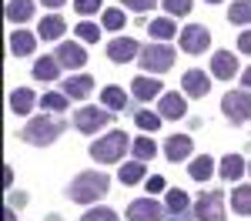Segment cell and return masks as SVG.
Instances as JSON below:
<instances>
[{
  "mask_svg": "<svg viewBox=\"0 0 251 221\" xmlns=\"http://www.w3.org/2000/svg\"><path fill=\"white\" fill-rule=\"evenodd\" d=\"M191 151H194V141L188 138V134H174V138H168V144H164V154H168V161H184V158H191Z\"/></svg>",
  "mask_w": 251,
  "mask_h": 221,
  "instance_id": "obj_13",
  "label": "cell"
},
{
  "mask_svg": "<svg viewBox=\"0 0 251 221\" xmlns=\"http://www.w3.org/2000/svg\"><path fill=\"white\" fill-rule=\"evenodd\" d=\"M208 44H211V34H208V27H201V24H188V27L181 30V50H184V54H204Z\"/></svg>",
  "mask_w": 251,
  "mask_h": 221,
  "instance_id": "obj_8",
  "label": "cell"
},
{
  "mask_svg": "<svg viewBox=\"0 0 251 221\" xmlns=\"http://www.w3.org/2000/svg\"><path fill=\"white\" fill-rule=\"evenodd\" d=\"M221 178L225 181H238L241 174H245V161L238 158V154H228V158H221Z\"/></svg>",
  "mask_w": 251,
  "mask_h": 221,
  "instance_id": "obj_24",
  "label": "cell"
},
{
  "mask_svg": "<svg viewBox=\"0 0 251 221\" xmlns=\"http://www.w3.org/2000/svg\"><path fill=\"white\" fill-rule=\"evenodd\" d=\"M208 3H221V0H208Z\"/></svg>",
  "mask_w": 251,
  "mask_h": 221,
  "instance_id": "obj_47",
  "label": "cell"
},
{
  "mask_svg": "<svg viewBox=\"0 0 251 221\" xmlns=\"http://www.w3.org/2000/svg\"><path fill=\"white\" fill-rule=\"evenodd\" d=\"M127 3V10H134V14H144V10H151L157 0H124Z\"/></svg>",
  "mask_w": 251,
  "mask_h": 221,
  "instance_id": "obj_39",
  "label": "cell"
},
{
  "mask_svg": "<svg viewBox=\"0 0 251 221\" xmlns=\"http://www.w3.org/2000/svg\"><path fill=\"white\" fill-rule=\"evenodd\" d=\"M211 171H214V161L208 158V154H198V158L188 164V174H191L194 181H208V178H211Z\"/></svg>",
  "mask_w": 251,
  "mask_h": 221,
  "instance_id": "obj_23",
  "label": "cell"
},
{
  "mask_svg": "<svg viewBox=\"0 0 251 221\" xmlns=\"http://www.w3.org/2000/svg\"><path fill=\"white\" fill-rule=\"evenodd\" d=\"M221 111L231 124H248L251 121V91H228L221 100Z\"/></svg>",
  "mask_w": 251,
  "mask_h": 221,
  "instance_id": "obj_5",
  "label": "cell"
},
{
  "mask_svg": "<svg viewBox=\"0 0 251 221\" xmlns=\"http://www.w3.org/2000/svg\"><path fill=\"white\" fill-rule=\"evenodd\" d=\"M141 67L148 71V74H164V71H171L174 67V50L168 44H151V47H144L141 50Z\"/></svg>",
  "mask_w": 251,
  "mask_h": 221,
  "instance_id": "obj_4",
  "label": "cell"
},
{
  "mask_svg": "<svg viewBox=\"0 0 251 221\" xmlns=\"http://www.w3.org/2000/svg\"><path fill=\"white\" fill-rule=\"evenodd\" d=\"M194 218H201V221H228L225 218V195H221V191H204V198L194 204Z\"/></svg>",
  "mask_w": 251,
  "mask_h": 221,
  "instance_id": "obj_7",
  "label": "cell"
},
{
  "mask_svg": "<svg viewBox=\"0 0 251 221\" xmlns=\"http://www.w3.org/2000/svg\"><path fill=\"white\" fill-rule=\"evenodd\" d=\"M107 124H111V111H100V107H80V111H74V127L84 131V134H97Z\"/></svg>",
  "mask_w": 251,
  "mask_h": 221,
  "instance_id": "obj_6",
  "label": "cell"
},
{
  "mask_svg": "<svg viewBox=\"0 0 251 221\" xmlns=\"http://www.w3.org/2000/svg\"><path fill=\"white\" fill-rule=\"evenodd\" d=\"M124 151H127V134L124 131H111V134H104L100 141L91 144V158L97 164H117Z\"/></svg>",
  "mask_w": 251,
  "mask_h": 221,
  "instance_id": "obj_3",
  "label": "cell"
},
{
  "mask_svg": "<svg viewBox=\"0 0 251 221\" xmlns=\"http://www.w3.org/2000/svg\"><path fill=\"white\" fill-rule=\"evenodd\" d=\"M91 91H94V80L87 77V74H77V77L71 74V77L64 80V94H67L71 100H84Z\"/></svg>",
  "mask_w": 251,
  "mask_h": 221,
  "instance_id": "obj_16",
  "label": "cell"
},
{
  "mask_svg": "<svg viewBox=\"0 0 251 221\" xmlns=\"http://www.w3.org/2000/svg\"><path fill=\"white\" fill-rule=\"evenodd\" d=\"M211 74L221 77V80H231L238 74V57H234L231 50H218L211 57Z\"/></svg>",
  "mask_w": 251,
  "mask_h": 221,
  "instance_id": "obj_12",
  "label": "cell"
},
{
  "mask_svg": "<svg viewBox=\"0 0 251 221\" xmlns=\"http://www.w3.org/2000/svg\"><path fill=\"white\" fill-rule=\"evenodd\" d=\"M74 10H77V14H84V17H91V14H97V10H100V0H74Z\"/></svg>",
  "mask_w": 251,
  "mask_h": 221,
  "instance_id": "obj_38",
  "label": "cell"
},
{
  "mask_svg": "<svg viewBox=\"0 0 251 221\" xmlns=\"http://www.w3.org/2000/svg\"><path fill=\"white\" fill-rule=\"evenodd\" d=\"M34 104H37V98H34V91H27V87H20V91L10 94V111L20 114V118H24V114H30V111H34Z\"/></svg>",
  "mask_w": 251,
  "mask_h": 221,
  "instance_id": "obj_19",
  "label": "cell"
},
{
  "mask_svg": "<svg viewBox=\"0 0 251 221\" xmlns=\"http://www.w3.org/2000/svg\"><path fill=\"white\" fill-rule=\"evenodd\" d=\"M60 74V60L57 57H40L37 64H34V77L37 80H57Z\"/></svg>",
  "mask_w": 251,
  "mask_h": 221,
  "instance_id": "obj_22",
  "label": "cell"
},
{
  "mask_svg": "<svg viewBox=\"0 0 251 221\" xmlns=\"http://www.w3.org/2000/svg\"><path fill=\"white\" fill-rule=\"evenodd\" d=\"M100 104L111 107V111H124V107H127V94H124L121 87H104V91H100Z\"/></svg>",
  "mask_w": 251,
  "mask_h": 221,
  "instance_id": "obj_26",
  "label": "cell"
},
{
  "mask_svg": "<svg viewBox=\"0 0 251 221\" xmlns=\"http://www.w3.org/2000/svg\"><path fill=\"white\" fill-rule=\"evenodd\" d=\"M131 151H134V161H151L157 154V147H154L151 138H137L134 144H131Z\"/></svg>",
  "mask_w": 251,
  "mask_h": 221,
  "instance_id": "obj_30",
  "label": "cell"
},
{
  "mask_svg": "<svg viewBox=\"0 0 251 221\" xmlns=\"http://www.w3.org/2000/svg\"><path fill=\"white\" fill-rule=\"evenodd\" d=\"M40 37L44 40H60V34L67 30V24H64V17H57V14H50V17H44L40 20Z\"/></svg>",
  "mask_w": 251,
  "mask_h": 221,
  "instance_id": "obj_21",
  "label": "cell"
},
{
  "mask_svg": "<svg viewBox=\"0 0 251 221\" xmlns=\"http://www.w3.org/2000/svg\"><path fill=\"white\" fill-rule=\"evenodd\" d=\"M34 44H37V40H34V34H30V30H14V34H10V50H14L17 57L34 54Z\"/></svg>",
  "mask_w": 251,
  "mask_h": 221,
  "instance_id": "obj_20",
  "label": "cell"
},
{
  "mask_svg": "<svg viewBox=\"0 0 251 221\" xmlns=\"http://www.w3.org/2000/svg\"><path fill=\"white\" fill-rule=\"evenodd\" d=\"M74 30H77V37L84 40V44H94V40H100V27H97V24H91V20L77 24Z\"/></svg>",
  "mask_w": 251,
  "mask_h": 221,
  "instance_id": "obj_35",
  "label": "cell"
},
{
  "mask_svg": "<svg viewBox=\"0 0 251 221\" xmlns=\"http://www.w3.org/2000/svg\"><path fill=\"white\" fill-rule=\"evenodd\" d=\"M157 111H161V118L177 121V118H184L188 104H184V98H181V94H161V100H157Z\"/></svg>",
  "mask_w": 251,
  "mask_h": 221,
  "instance_id": "obj_15",
  "label": "cell"
},
{
  "mask_svg": "<svg viewBox=\"0 0 251 221\" xmlns=\"http://www.w3.org/2000/svg\"><path fill=\"white\" fill-rule=\"evenodd\" d=\"M80 221H121V218H117L111 208H91V211H87Z\"/></svg>",
  "mask_w": 251,
  "mask_h": 221,
  "instance_id": "obj_37",
  "label": "cell"
},
{
  "mask_svg": "<svg viewBox=\"0 0 251 221\" xmlns=\"http://www.w3.org/2000/svg\"><path fill=\"white\" fill-rule=\"evenodd\" d=\"M54 57L60 60V67H67V71H77V67H84L87 64V50L80 47V44H74V40H64L57 47V54Z\"/></svg>",
  "mask_w": 251,
  "mask_h": 221,
  "instance_id": "obj_11",
  "label": "cell"
},
{
  "mask_svg": "<svg viewBox=\"0 0 251 221\" xmlns=\"http://www.w3.org/2000/svg\"><path fill=\"white\" fill-rule=\"evenodd\" d=\"M231 204L238 215H251V184H238L231 195Z\"/></svg>",
  "mask_w": 251,
  "mask_h": 221,
  "instance_id": "obj_27",
  "label": "cell"
},
{
  "mask_svg": "<svg viewBox=\"0 0 251 221\" xmlns=\"http://www.w3.org/2000/svg\"><path fill=\"white\" fill-rule=\"evenodd\" d=\"M67 94H64V91H47V94H44V98H40V107H44V111H67Z\"/></svg>",
  "mask_w": 251,
  "mask_h": 221,
  "instance_id": "obj_29",
  "label": "cell"
},
{
  "mask_svg": "<svg viewBox=\"0 0 251 221\" xmlns=\"http://www.w3.org/2000/svg\"><path fill=\"white\" fill-rule=\"evenodd\" d=\"M248 171H251V164H248Z\"/></svg>",
  "mask_w": 251,
  "mask_h": 221,
  "instance_id": "obj_48",
  "label": "cell"
},
{
  "mask_svg": "<svg viewBox=\"0 0 251 221\" xmlns=\"http://www.w3.org/2000/svg\"><path fill=\"white\" fill-rule=\"evenodd\" d=\"M238 50H241V54H251V30H245V34L238 37Z\"/></svg>",
  "mask_w": 251,
  "mask_h": 221,
  "instance_id": "obj_40",
  "label": "cell"
},
{
  "mask_svg": "<svg viewBox=\"0 0 251 221\" xmlns=\"http://www.w3.org/2000/svg\"><path fill=\"white\" fill-rule=\"evenodd\" d=\"M134 121H137V127H141V131H151V134L161 127V114H154V111H137Z\"/></svg>",
  "mask_w": 251,
  "mask_h": 221,
  "instance_id": "obj_33",
  "label": "cell"
},
{
  "mask_svg": "<svg viewBox=\"0 0 251 221\" xmlns=\"http://www.w3.org/2000/svg\"><path fill=\"white\" fill-rule=\"evenodd\" d=\"M208 87H211V84H208V74H204V71H188V74L181 77V91H184L188 98H204Z\"/></svg>",
  "mask_w": 251,
  "mask_h": 221,
  "instance_id": "obj_14",
  "label": "cell"
},
{
  "mask_svg": "<svg viewBox=\"0 0 251 221\" xmlns=\"http://www.w3.org/2000/svg\"><path fill=\"white\" fill-rule=\"evenodd\" d=\"M148 34H151L157 44H164V40H171L174 34H177V27H174V20H171V17H161V20H154V24L148 27Z\"/></svg>",
  "mask_w": 251,
  "mask_h": 221,
  "instance_id": "obj_25",
  "label": "cell"
},
{
  "mask_svg": "<svg viewBox=\"0 0 251 221\" xmlns=\"http://www.w3.org/2000/svg\"><path fill=\"white\" fill-rule=\"evenodd\" d=\"M164 10L171 17H188L191 14V0H164Z\"/></svg>",
  "mask_w": 251,
  "mask_h": 221,
  "instance_id": "obj_36",
  "label": "cell"
},
{
  "mask_svg": "<svg viewBox=\"0 0 251 221\" xmlns=\"http://www.w3.org/2000/svg\"><path fill=\"white\" fill-rule=\"evenodd\" d=\"M17 204L24 208V204H27V198H24V195H10V208H17Z\"/></svg>",
  "mask_w": 251,
  "mask_h": 221,
  "instance_id": "obj_42",
  "label": "cell"
},
{
  "mask_svg": "<svg viewBox=\"0 0 251 221\" xmlns=\"http://www.w3.org/2000/svg\"><path fill=\"white\" fill-rule=\"evenodd\" d=\"M3 221H17V215H14V208H7V211H3Z\"/></svg>",
  "mask_w": 251,
  "mask_h": 221,
  "instance_id": "obj_46",
  "label": "cell"
},
{
  "mask_svg": "<svg viewBox=\"0 0 251 221\" xmlns=\"http://www.w3.org/2000/svg\"><path fill=\"white\" fill-rule=\"evenodd\" d=\"M104 30H124V10H117V7H111V10H104Z\"/></svg>",
  "mask_w": 251,
  "mask_h": 221,
  "instance_id": "obj_34",
  "label": "cell"
},
{
  "mask_svg": "<svg viewBox=\"0 0 251 221\" xmlns=\"http://www.w3.org/2000/svg\"><path fill=\"white\" fill-rule=\"evenodd\" d=\"M107 188H111V178H107L104 171H84V174H77V178L71 181L67 198L77 201V204H91V201H97Z\"/></svg>",
  "mask_w": 251,
  "mask_h": 221,
  "instance_id": "obj_1",
  "label": "cell"
},
{
  "mask_svg": "<svg viewBox=\"0 0 251 221\" xmlns=\"http://www.w3.org/2000/svg\"><path fill=\"white\" fill-rule=\"evenodd\" d=\"M241 84H245V87H248V91H251V67H248V71H245V74H241Z\"/></svg>",
  "mask_w": 251,
  "mask_h": 221,
  "instance_id": "obj_45",
  "label": "cell"
},
{
  "mask_svg": "<svg viewBox=\"0 0 251 221\" xmlns=\"http://www.w3.org/2000/svg\"><path fill=\"white\" fill-rule=\"evenodd\" d=\"M148 191H164V178H161V174L148 178Z\"/></svg>",
  "mask_w": 251,
  "mask_h": 221,
  "instance_id": "obj_41",
  "label": "cell"
},
{
  "mask_svg": "<svg viewBox=\"0 0 251 221\" xmlns=\"http://www.w3.org/2000/svg\"><path fill=\"white\" fill-rule=\"evenodd\" d=\"M40 3H44V7H54V10H57V7H64V3H67V0H40Z\"/></svg>",
  "mask_w": 251,
  "mask_h": 221,
  "instance_id": "obj_43",
  "label": "cell"
},
{
  "mask_svg": "<svg viewBox=\"0 0 251 221\" xmlns=\"http://www.w3.org/2000/svg\"><path fill=\"white\" fill-rule=\"evenodd\" d=\"M117 178L124 181V184H137V181L144 178V161H131V164H121Z\"/></svg>",
  "mask_w": 251,
  "mask_h": 221,
  "instance_id": "obj_28",
  "label": "cell"
},
{
  "mask_svg": "<svg viewBox=\"0 0 251 221\" xmlns=\"http://www.w3.org/2000/svg\"><path fill=\"white\" fill-rule=\"evenodd\" d=\"M228 20H231V24H251V0L231 3V7H228Z\"/></svg>",
  "mask_w": 251,
  "mask_h": 221,
  "instance_id": "obj_31",
  "label": "cell"
},
{
  "mask_svg": "<svg viewBox=\"0 0 251 221\" xmlns=\"http://www.w3.org/2000/svg\"><path fill=\"white\" fill-rule=\"evenodd\" d=\"M164 208L154 198H137L127 204V221H161Z\"/></svg>",
  "mask_w": 251,
  "mask_h": 221,
  "instance_id": "obj_9",
  "label": "cell"
},
{
  "mask_svg": "<svg viewBox=\"0 0 251 221\" xmlns=\"http://www.w3.org/2000/svg\"><path fill=\"white\" fill-rule=\"evenodd\" d=\"M131 94H134L137 100H151L161 94V84H157L154 77H148V74H141V77L131 80Z\"/></svg>",
  "mask_w": 251,
  "mask_h": 221,
  "instance_id": "obj_17",
  "label": "cell"
},
{
  "mask_svg": "<svg viewBox=\"0 0 251 221\" xmlns=\"http://www.w3.org/2000/svg\"><path fill=\"white\" fill-rule=\"evenodd\" d=\"M3 184H7V188L14 184V171H10V168H3Z\"/></svg>",
  "mask_w": 251,
  "mask_h": 221,
  "instance_id": "obj_44",
  "label": "cell"
},
{
  "mask_svg": "<svg viewBox=\"0 0 251 221\" xmlns=\"http://www.w3.org/2000/svg\"><path fill=\"white\" fill-rule=\"evenodd\" d=\"M188 204H191V201H188V195H184L181 188H177V191H168V211H171V215H184Z\"/></svg>",
  "mask_w": 251,
  "mask_h": 221,
  "instance_id": "obj_32",
  "label": "cell"
},
{
  "mask_svg": "<svg viewBox=\"0 0 251 221\" xmlns=\"http://www.w3.org/2000/svg\"><path fill=\"white\" fill-rule=\"evenodd\" d=\"M107 57L114 60V64H127V60L141 57V47H137L134 37H114L107 44Z\"/></svg>",
  "mask_w": 251,
  "mask_h": 221,
  "instance_id": "obj_10",
  "label": "cell"
},
{
  "mask_svg": "<svg viewBox=\"0 0 251 221\" xmlns=\"http://www.w3.org/2000/svg\"><path fill=\"white\" fill-rule=\"evenodd\" d=\"M60 131H64V121L40 114V118L27 121V127L20 131V138L27 141V144H34V147H47V144H54V141H57Z\"/></svg>",
  "mask_w": 251,
  "mask_h": 221,
  "instance_id": "obj_2",
  "label": "cell"
},
{
  "mask_svg": "<svg viewBox=\"0 0 251 221\" xmlns=\"http://www.w3.org/2000/svg\"><path fill=\"white\" fill-rule=\"evenodd\" d=\"M34 17V0H10L7 3V20L10 24H27Z\"/></svg>",
  "mask_w": 251,
  "mask_h": 221,
  "instance_id": "obj_18",
  "label": "cell"
}]
</instances>
